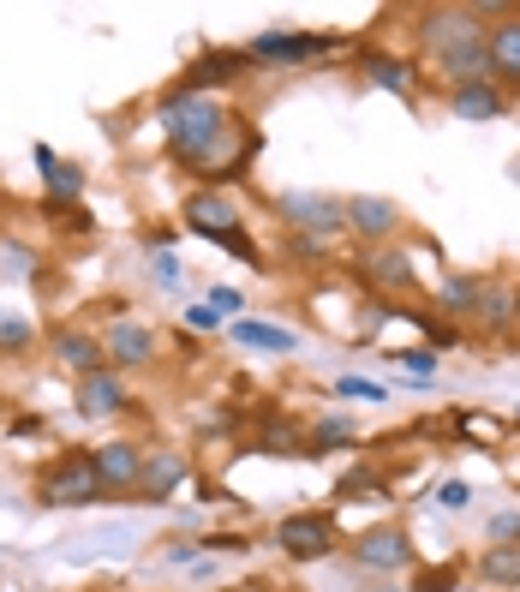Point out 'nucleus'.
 Returning a JSON list of instances; mask_svg holds the SVG:
<instances>
[{"label": "nucleus", "instance_id": "nucleus-2", "mask_svg": "<svg viewBox=\"0 0 520 592\" xmlns=\"http://www.w3.org/2000/svg\"><path fill=\"white\" fill-rule=\"evenodd\" d=\"M162 132H168V150L191 162V168H204V162L216 156V144L228 138V108H221L216 96H186L174 91L168 102H162Z\"/></svg>", "mask_w": 520, "mask_h": 592}, {"label": "nucleus", "instance_id": "nucleus-14", "mask_svg": "<svg viewBox=\"0 0 520 592\" xmlns=\"http://www.w3.org/2000/svg\"><path fill=\"white\" fill-rule=\"evenodd\" d=\"M485 288L490 281H479V276H449L437 288V323H460V318H479V300H485Z\"/></svg>", "mask_w": 520, "mask_h": 592}, {"label": "nucleus", "instance_id": "nucleus-24", "mask_svg": "<svg viewBox=\"0 0 520 592\" xmlns=\"http://www.w3.org/2000/svg\"><path fill=\"white\" fill-rule=\"evenodd\" d=\"M509 323H514V293L485 288V300H479V330H485V335H502Z\"/></svg>", "mask_w": 520, "mask_h": 592}, {"label": "nucleus", "instance_id": "nucleus-6", "mask_svg": "<svg viewBox=\"0 0 520 592\" xmlns=\"http://www.w3.org/2000/svg\"><path fill=\"white\" fill-rule=\"evenodd\" d=\"M353 562H360V569H377V574H401L413 562V544L401 527H371L365 539L353 544Z\"/></svg>", "mask_w": 520, "mask_h": 592}, {"label": "nucleus", "instance_id": "nucleus-20", "mask_svg": "<svg viewBox=\"0 0 520 592\" xmlns=\"http://www.w3.org/2000/svg\"><path fill=\"white\" fill-rule=\"evenodd\" d=\"M37 174H42V186H49V198L54 204H79V191H84V174L72 168V162H61L49 150V144H37Z\"/></svg>", "mask_w": 520, "mask_h": 592}, {"label": "nucleus", "instance_id": "nucleus-18", "mask_svg": "<svg viewBox=\"0 0 520 592\" xmlns=\"http://www.w3.org/2000/svg\"><path fill=\"white\" fill-rule=\"evenodd\" d=\"M54 360L72 365L79 377L108 372V353H102V342H96V335H84V330H61V335H54Z\"/></svg>", "mask_w": 520, "mask_h": 592}, {"label": "nucleus", "instance_id": "nucleus-36", "mask_svg": "<svg viewBox=\"0 0 520 592\" xmlns=\"http://www.w3.org/2000/svg\"><path fill=\"white\" fill-rule=\"evenodd\" d=\"M455 581H460V574H455V569H443V574H425L419 592H455Z\"/></svg>", "mask_w": 520, "mask_h": 592}, {"label": "nucleus", "instance_id": "nucleus-35", "mask_svg": "<svg viewBox=\"0 0 520 592\" xmlns=\"http://www.w3.org/2000/svg\"><path fill=\"white\" fill-rule=\"evenodd\" d=\"M186 330H221V312H216V305H191V312H186Z\"/></svg>", "mask_w": 520, "mask_h": 592}, {"label": "nucleus", "instance_id": "nucleus-15", "mask_svg": "<svg viewBox=\"0 0 520 592\" xmlns=\"http://www.w3.org/2000/svg\"><path fill=\"white\" fill-rule=\"evenodd\" d=\"M102 353H108V365H150V353H156V335L144 330V323H132V318H121L108 330V342H102Z\"/></svg>", "mask_w": 520, "mask_h": 592}, {"label": "nucleus", "instance_id": "nucleus-17", "mask_svg": "<svg viewBox=\"0 0 520 592\" xmlns=\"http://www.w3.org/2000/svg\"><path fill=\"white\" fill-rule=\"evenodd\" d=\"M121 407H126V383L114 372L79 377V413H84V419H108V413H121Z\"/></svg>", "mask_w": 520, "mask_h": 592}, {"label": "nucleus", "instance_id": "nucleus-30", "mask_svg": "<svg viewBox=\"0 0 520 592\" xmlns=\"http://www.w3.org/2000/svg\"><path fill=\"white\" fill-rule=\"evenodd\" d=\"M490 539H497V544H514V539H520V509H502L497 521H490Z\"/></svg>", "mask_w": 520, "mask_h": 592}, {"label": "nucleus", "instance_id": "nucleus-28", "mask_svg": "<svg viewBox=\"0 0 520 592\" xmlns=\"http://www.w3.org/2000/svg\"><path fill=\"white\" fill-rule=\"evenodd\" d=\"M0 270H7L12 281L37 276V251H31V246H19V240H7V246H0Z\"/></svg>", "mask_w": 520, "mask_h": 592}, {"label": "nucleus", "instance_id": "nucleus-29", "mask_svg": "<svg viewBox=\"0 0 520 592\" xmlns=\"http://www.w3.org/2000/svg\"><path fill=\"white\" fill-rule=\"evenodd\" d=\"M0 347H7V353L31 347V323H24L19 312H0Z\"/></svg>", "mask_w": 520, "mask_h": 592}, {"label": "nucleus", "instance_id": "nucleus-3", "mask_svg": "<svg viewBox=\"0 0 520 592\" xmlns=\"http://www.w3.org/2000/svg\"><path fill=\"white\" fill-rule=\"evenodd\" d=\"M37 497L49 502V509H96V502H102L96 455H91V449H72V455H61L54 467H42Z\"/></svg>", "mask_w": 520, "mask_h": 592}, {"label": "nucleus", "instance_id": "nucleus-1", "mask_svg": "<svg viewBox=\"0 0 520 592\" xmlns=\"http://www.w3.org/2000/svg\"><path fill=\"white\" fill-rule=\"evenodd\" d=\"M419 49L430 54V66L449 79V91H460V84H497L479 7H430V12H419Z\"/></svg>", "mask_w": 520, "mask_h": 592}, {"label": "nucleus", "instance_id": "nucleus-13", "mask_svg": "<svg viewBox=\"0 0 520 592\" xmlns=\"http://www.w3.org/2000/svg\"><path fill=\"white\" fill-rule=\"evenodd\" d=\"M186 455H174V449H150L144 455V472H138V491H144V502H168V491L174 485H186Z\"/></svg>", "mask_w": 520, "mask_h": 592}, {"label": "nucleus", "instance_id": "nucleus-27", "mask_svg": "<svg viewBox=\"0 0 520 592\" xmlns=\"http://www.w3.org/2000/svg\"><path fill=\"white\" fill-rule=\"evenodd\" d=\"M389 360L401 365V372H413L419 383H437V353L430 347H401V353H389Z\"/></svg>", "mask_w": 520, "mask_h": 592}, {"label": "nucleus", "instance_id": "nucleus-19", "mask_svg": "<svg viewBox=\"0 0 520 592\" xmlns=\"http://www.w3.org/2000/svg\"><path fill=\"white\" fill-rule=\"evenodd\" d=\"M365 276L377 281L383 293H413V288H419V270H413L407 251H383V246L365 258Z\"/></svg>", "mask_w": 520, "mask_h": 592}, {"label": "nucleus", "instance_id": "nucleus-26", "mask_svg": "<svg viewBox=\"0 0 520 592\" xmlns=\"http://www.w3.org/2000/svg\"><path fill=\"white\" fill-rule=\"evenodd\" d=\"M263 449H270V455H305L300 425H293V419H281V413H270V419H263Z\"/></svg>", "mask_w": 520, "mask_h": 592}, {"label": "nucleus", "instance_id": "nucleus-4", "mask_svg": "<svg viewBox=\"0 0 520 592\" xmlns=\"http://www.w3.org/2000/svg\"><path fill=\"white\" fill-rule=\"evenodd\" d=\"M275 210L305 240H330V233L347 228V198H330V191H281Z\"/></svg>", "mask_w": 520, "mask_h": 592}, {"label": "nucleus", "instance_id": "nucleus-32", "mask_svg": "<svg viewBox=\"0 0 520 592\" xmlns=\"http://www.w3.org/2000/svg\"><path fill=\"white\" fill-rule=\"evenodd\" d=\"M467 502H472V491H467V485H460V479H449V485H443V491H437V509H467Z\"/></svg>", "mask_w": 520, "mask_h": 592}, {"label": "nucleus", "instance_id": "nucleus-5", "mask_svg": "<svg viewBox=\"0 0 520 592\" xmlns=\"http://www.w3.org/2000/svg\"><path fill=\"white\" fill-rule=\"evenodd\" d=\"M275 544L293 562H323L335 551V527H330V515H288V521L275 527Z\"/></svg>", "mask_w": 520, "mask_h": 592}, {"label": "nucleus", "instance_id": "nucleus-16", "mask_svg": "<svg viewBox=\"0 0 520 592\" xmlns=\"http://www.w3.org/2000/svg\"><path fill=\"white\" fill-rule=\"evenodd\" d=\"M449 108H455V121L485 126V121H502V114H509V96H502L497 84H460V91H449Z\"/></svg>", "mask_w": 520, "mask_h": 592}, {"label": "nucleus", "instance_id": "nucleus-9", "mask_svg": "<svg viewBox=\"0 0 520 592\" xmlns=\"http://www.w3.org/2000/svg\"><path fill=\"white\" fill-rule=\"evenodd\" d=\"M240 72H251V54L246 49H210V54H198V61H191V72L180 79V91L186 96H204L210 84H228V79H240Z\"/></svg>", "mask_w": 520, "mask_h": 592}, {"label": "nucleus", "instance_id": "nucleus-7", "mask_svg": "<svg viewBox=\"0 0 520 592\" xmlns=\"http://www.w3.org/2000/svg\"><path fill=\"white\" fill-rule=\"evenodd\" d=\"M186 228L221 246L228 233H240V210H233L221 191H191V198H186Z\"/></svg>", "mask_w": 520, "mask_h": 592}, {"label": "nucleus", "instance_id": "nucleus-21", "mask_svg": "<svg viewBox=\"0 0 520 592\" xmlns=\"http://www.w3.org/2000/svg\"><path fill=\"white\" fill-rule=\"evenodd\" d=\"M228 335H233L240 347H258V353H300V347H305L293 330H275V323H258V318H240Z\"/></svg>", "mask_w": 520, "mask_h": 592}, {"label": "nucleus", "instance_id": "nucleus-11", "mask_svg": "<svg viewBox=\"0 0 520 592\" xmlns=\"http://www.w3.org/2000/svg\"><path fill=\"white\" fill-rule=\"evenodd\" d=\"M96 472H102V491H138V472H144V449L138 443H102Z\"/></svg>", "mask_w": 520, "mask_h": 592}, {"label": "nucleus", "instance_id": "nucleus-37", "mask_svg": "<svg viewBox=\"0 0 520 592\" xmlns=\"http://www.w3.org/2000/svg\"><path fill=\"white\" fill-rule=\"evenodd\" d=\"M383 592H407V586H383Z\"/></svg>", "mask_w": 520, "mask_h": 592}, {"label": "nucleus", "instance_id": "nucleus-10", "mask_svg": "<svg viewBox=\"0 0 520 592\" xmlns=\"http://www.w3.org/2000/svg\"><path fill=\"white\" fill-rule=\"evenodd\" d=\"M335 37H300V31H263L258 42H251V66L258 61H311V54H330Z\"/></svg>", "mask_w": 520, "mask_h": 592}, {"label": "nucleus", "instance_id": "nucleus-12", "mask_svg": "<svg viewBox=\"0 0 520 592\" xmlns=\"http://www.w3.org/2000/svg\"><path fill=\"white\" fill-rule=\"evenodd\" d=\"M485 49H490V72L520 84V12H497V24H485Z\"/></svg>", "mask_w": 520, "mask_h": 592}, {"label": "nucleus", "instance_id": "nucleus-8", "mask_svg": "<svg viewBox=\"0 0 520 592\" xmlns=\"http://www.w3.org/2000/svg\"><path fill=\"white\" fill-rule=\"evenodd\" d=\"M347 228L360 233V240L383 246V240H389V233L401 228L395 198H377V191H360V198H347Z\"/></svg>", "mask_w": 520, "mask_h": 592}, {"label": "nucleus", "instance_id": "nucleus-33", "mask_svg": "<svg viewBox=\"0 0 520 592\" xmlns=\"http://www.w3.org/2000/svg\"><path fill=\"white\" fill-rule=\"evenodd\" d=\"M335 390L341 395H360V402H383V383H365V377H341Z\"/></svg>", "mask_w": 520, "mask_h": 592}, {"label": "nucleus", "instance_id": "nucleus-22", "mask_svg": "<svg viewBox=\"0 0 520 592\" xmlns=\"http://www.w3.org/2000/svg\"><path fill=\"white\" fill-rule=\"evenodd\" d=\"M479 581L490 586H520V539L514 544H490L479 557Z\"/></svg>", "mask_w": 520, "mask_h": 592}, {"label": "nucleus", "instance_id": "nucleus-38", "mask_svg": "<svg viewBox=\"0 0 520 592\" xmlns=\"http://www.w3.org/2000/svg\"><path fill=\"white\" fill-rule=\"evenodd\" d=\"M514 419H520V413H514Z\"/></svg>", "mask_w": 520, "mask_h": 592}, {"label": "nucleus", "instance_id": "nucleus-34", "mask_svg": "<svg viewBox=\"0 0 520 592\" xmlns=\"http://www.w3.org/2000/svg\"><path fill=\"white\" fill-rule=\"evenodd\" d=\"M210 305L216 312H246V293L240 288H210Z\"/></svg>", "mask_w": 520, "mask_h": 592}, {"label": "nucleus", "instance_id": "nucleus-25", "mask_svg": "<svg viewBox=\"0 0 520 592\" xmlns=\"http://www.w3.org/2000/svg\"><path fill=\"white\" fill-rule=\"evenodd\" d=\"M347 437H353L347 413H323V419L311 425V437H305V455H323V449H335V443H347Z\"/></svg>", "mask_w": 520, "mask_h": 592}, {"label": "nucleus", "instance_id": "nucleus-23", "mask_svg": "<svg viewBox=\"0 0 520 592\" xmlns=\"http://www.w3.org/2000/svg\"><path fill=\"white\" fill-rule=\"evenodd\" d=\"M360 66H365L371 84H383V91H395V96H413V79H407L413 66L407 61H395V54H365Z\"/></svg>", "mask_w": 520, "mask_h": 592}, {"label": "nucleus", "instance_id": "nucleus-31", "mask_svg": "<svg viewBox=\"0 0 520 592\" xmlns=\"http://www.w3.org/2000/svg\"><path fill=\"white\" fill-rule=\"evenodd\" d=\"M150 276L162 281V288H174V281H180V258H174V251H156V258H150Z\"/></svg>", "mask_w": 520, "mask_h": 592}]
</instances>
